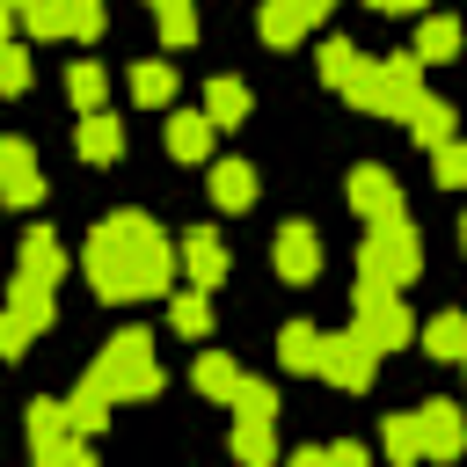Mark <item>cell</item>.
<instances>
[{
  "label": "cell",
  "instance_id": "5bb4252c",
  "mask_svg": "<svg viewBox=\"0 0 467 467\" xmlns=\"http://www.w3.org/2000/svg\"><path fill=\"white\" fill-rule=\"evenodd\" d=\"M182 270H190V285H204V292L226 277V248H219L212 226H190V234H182Z\"/></svg>",
  "mask_w": 467,
  "mask_h": 467
},
{
  "label": "cell",
  "instance_id": "ac0fdd59",
  "mask_svg": "<svg viewBox=\"0 0 467 467\" xmlns=\"http://www.w3.org/2000/svg\"><path fill=\"white\" fill-rule=\"evenodd\" d=\"M277 365L285 372H321V328L314 321H285L277 328Z\"/></svg>",
  "mask_w": 467,
  "mask_h": 467
},
{
  "label": "cell",
  "instance_id": "9a60e30c",
  "mask_svg": "<svg viewBox=\"0 0 467 467\" xmlns=\"http://www.w3.org/2000/svg\"><path fill=\"white\" fill-rule=\"evenodd\" d=\"M212 131H219L212 109H175V117H168V153H175V161H204V153H212Z\"/></svg>",
  "mask_w": 467,
  "mask_h": 467
},
{
  "label": "cell",
  "instance_id": "f35d334b",
  "mask_svg": "<svg viewBox=\"0 0 467 467\" xmlns=\"http://www.w3.org/2000/svg\"><path fill=\"white\" fill-rule=\"evenodd\" d=\"M379 15H409V7H423V0H372Z\"/></svg>",
  "mask_w": 467,
  "mask_h": 467
},
{
  "label": "cell",
  "instance_id": "5b68a950",
  "mask_svg": "<svg viewBox=\"0 0 467 467\" xmlns=\"http://www.w3.org/2000/svg\"><path fill=\"white\" fill-rule=\"evenodd\" d=\"M29 452H36V467H88L95 460V438H80L73 431V409L66 401H29Z\"/></svg>",
  "mask_w": 467,
  "mask_h": 467
},
{
  "label": "cell",
  "instance_id": "60d3db41",
  "mask_svg": "<svg viewBox=\"0 0 467 467\" xmlns=\"http://www.w3.org/2000/svg\"><path fill=\"white\" fill-rule=\"evenodd\" d=\"M460 248H467V212H460Z\"/></svg>",
  "mask_w": 467,
  "mask_h": 467
},
{
  "label": "cell",
  "instance_id": "4316f807",
  "mask_svg": "<svg viewBox=\"0 0 467 467\" xmlns=\"http://www.w3.org/2000/svg\"><path fill=\"white\" fill-rule=\"evenodd\" d=\"M131 102H146V109L175 102V66H168V58H146V66H131Z\"/></svg>",
  "mask_w": 467,
  "mask_h": 467
},
{
  "label": "cell",
  "instance_id": "836d02e7",
  "mask_svg": "<svg viewBox=\"0 0 467 467\" xmlns=\"http://www.w3.org/2000/svg\"><path fill=\"white\" fill-rule=\"evenodd\" d=\"M431 175H438L445 190H467V146H460V139H445V146H431Z\"/></svg>",
  "mask_w": 467,
  "mask_h": 467
},
{
  "label": "cell",
  "instance_id": "6da1fadb",
  "mask_svg": "<svg viewBox=\"0 0 467 467\" xmlns=\"http://www.w3.org/2000/svg\"><path fill=\"white\" fill-rule=\"evenodd\" d=\"M80 270H88L95 299H109V306H131V299H153V292H168V277H175V248H168V234H161L146 212H109V219L88 234V248H80Z\"/></svg>",
  "mask_w": 467,
  "mask_h": 467
},
{
  "label": "cell",
  "instance_id": "52a82bcc",
  "mask_svg": "<svg viewBox=\"0 0 467 467\" xmlns=\"http://www.w3.org/2000/svg\"><path fill=\"white\" fill-rule=\"evenodd\" d=\"M372 372H379V343L350 321L343 336H321V379L328 387H343V394H365L372 387Z\"/></svg>",
  "mask_w": 467,
  "mask_h": 467
},
{
  "label": "cell",
  "instance_id": "4dcf8cb0",
  "mask_svg": "<svg viewBox=\"0 0 467 467\" xmlns=\"http://www.w3.org/2000/svg\"><path fill=\"white\" fill-rule=\"evenodd\" d=\"M66 95H73V109H102V95H109V73H102L95 58H80V66L66 73Z\"/></svg>",
  "mask_w": 467,
  "mask_h": 467
},
{
  "label": "cell",
  "instance_id": "9c48e42d",
  "mask_svg": "<svg viewBox=\"0 0 467 467\" xmlns=\"http://www.w3.org/2000/svg\"><path fill=\"white\" fill-rule=\"evenodd\" d=\"M336 0H263V15H255V29H263V44H299V36H314L321 29V15H328Z\"/></svg>",
  "mask_w": 467,
  "mask_h": 467
},
{
  "label": "cell",
  "instance_id": "d4e9b609",
  "mask_svg": "<svg viewBox=\"0 0 467 467\" xmlns=\"http://www.w3.org/2000/svg\"><path fill=\"white\" fill-rule=\"evenodd\" d=\"M379 452H387V460H401V467H409V460H431V452H423V423H416V409L379 423Z\"/></svg>",
  "mask_w": 467,
  "mask_h": 467
},
{
  "label": "cell",
  "instance_id": "83f0119b",
  "mask_svg": "<svg viewBox=\"0 0 467 467\" xmlns=\"http://www.w3.org/2000/svg\"><path fill=\"white\" fill-rule=\"evenodd\" d=\"M452 51H460V22H452V15H423V29H416V58L438 66V58H452Z\"/></svg>",
  "mask_w": 467,
  "mask_h": 467
},
{
  "label": "cell",
  "instance_id": "cb8c5ba5",
  "mask_svg": "<svg viewBox=\"0 0 467 467\" xmlns=\"http://www.w3.org/2000/svg\"><path fill=\"white\" fill-rule=\"evenodd\" d=\"M234 460H248V467H263V460H277V438H270V416H234Z\"/></svg>",
  "mask_w": 467,
  "mask_h": 467
},
{
  "label": "cell",
  "instance_id": "ba28073f",
  "mask_svg": "<svg viewBox=\"0 0 467 467\" xmlns=\"http://www.w3.org/2000/svg\"><path fill=\"white\" fill-rule=\"evenodd\" d=\"M358 328H365L379 350H401V343H409V306L394 299L387 277H358Z\"/></svg>",
  "mask_w": 467,
  "mask_h": 467
},
{
  "label": "cell",
  "instance_id": "7c38bea8",
  "mask_svg": "<svg viewBox=\"0 0 467 467\" xmlns=\"http://www.w3.org/2000/svg\"><path fill=\"white\" fill-rule=\"evenodd\" d=\"M416 423H423V452H431V460H460V452H467V416H460L452 401H423Z\"/></svg>",
  "mask_w": 467,
  "mask_h": 467
},
{
  "label": "cell",
  "instance_id": "f546056e",
  "mask_svg": "<svg viewBox=\"0 0 467 467\" xmlns=\"http://www.w3.org/2000/svg\"><path fill=\"white\" fill-rule=\"evenodd\" d=\"M153 15H161V44H168V51H190V44H197V7H190V0H161Z\"/></svg>",
  "mask_w": 467,
  "mask_h": 467
},
{
  "label": "cell",
  "instance_id": "7402d4cb",
  "mask_svg": "<svg viewBox=\"0 0 467 467\" xmlns=\"http://www.w3.org/2000/svg\"><path fill=\"white\" fill-rule=\"evenodd\" d=\"M212 204L248 212V204H255V168H248V161H219V168H212Z\"/></svg>",
  "mask_w": 467,
  "mask_h": 467
},
{
  "label": "cell",
  "instance_id": "603a6c76",
  "mask_svg": "<svg viewBox=\"0 0 467 467\" xmlns=\"http://www.w3.org/2000/svg\"><path fill=\"white\" fill-rule=\"evenodd\" d=\"M190 379H197V394H212V401H234V387H241V379H248V372H241V365H234V358H226V350H204V358H197V372H190Z\"/></svg>",
  "mask_w": 467,
  "mask_h": 467
},
{
  "label": "cell",
  "instance_id": "d6a6232c",
  "mask_svg": "<svg viewBox=\"0 0 467 467\" xmlns=\"http://www.w3.org/2000/svg\"><path fill=\"white\" fill-rule=\"evenodd\" d=\"M66 15H73V0H29L15 22H22L29 36H66Z\"/></svg>",
  "mask_w": 467,
  "mask_h": 467
},
{
  "label": "cell",
  "instance_id": "7a4b0ae2",
  "mask_svg": "<svg viewBox=\"0 0 467 467\" xmlns=\"http://www.w3.org/2000/svg\"><path fill=\"white\" fill-rule=\"evenodd\" d=\"M365 117H394V124H409V109H416V95H423V58L416 51H394V58H372L350 88H343Z\"/></svg>",
  "mask_w": 467,
  "mask_h": 467
},
{
  "label": "cell",
  "instance_id": "74e56055",
  "mask_svg": "<svg viewBox=\"0 0 467 467\" xmlns=\"http://www.w3.org/2000/svg\"><path fill=\"white\" fill-rule=\"evenodd\" d=\"M328 460H336V467H365V445H358V438H336Z\"/></svg>",
  "mask_w": 467,
  "mask_h": 467
},
{
  "label": "cell",
  "instance_id": "e0dca14e",
  "mask_svg": "<svg viewBox=\"0 0 467 467\" xmlns=\"http://www.w3.org/2000/svg\"><path fill=\"white\" fill-rule=\"evenodd\" d=\"M22 277H44V285L66 277V248H58L51 226H29V234H22Z\"/></svg>",
  "mask_w": 467,
  "mask_h": 467
},
{
  "label": "cell",
  "instance_id": "484cf974",
  "mask_svg": "<svg viewBox=\"0 0 467 467\" xmlns=\"http://www.w3.org/2000/svg\"><path fill=\"white\" fill-rule=\"evenodd\" d=\"M423 350L445 358V365H460L467 358V314H431L423 321Z\"/></svg>",
  "mask_w": 467,
  "mask_h": 467
},
{
  "label": "cell",
  "instance_id": "3957f363",
  "mask_svg": "<svg viewBox=\"0 0 467 467\" xmlns=\"http://www.w3.org/2000/svg\"><path fill=\"white\" fill-rule=\"evenodd\" d=\"M88 379H95L102 394H117V401H146V394H161V358H153V336H146V328L109 336V343H102V358L88 365Z\"/></svg>",
  "mask_w": 467,
  "mask_h": 467
},
{
  "label": "cell",
  "instance_id": "277c9868",
  "mask_svg": "<svg viewBox=\"0 0 467 467\" xmlns=\"http://www.w3.org/2000/svg\"><path fill=\"white\" fill-rule=\"evenodd\" d=\"M358 270L365 277H387V285H409L416 270H423V241H416V226L394 212V219H372V234H365V248H358Z\"/></svg>",
  "mask_w": 467,
  "mask_h": 467
},
{
  "label": "cell",
  "instance_id": "2e32d148",
  "mask_svg": "<svg viewBox=\"0 0 467 467\" xmlns=\"http://www.w3.org/2000/svg\"><path fill=\"white\" fill-rule=\"evenodd\" d=\"M80 161H117L124 153V124L109 117V109H80Z\"/></svg>",
  "mask_w": 467,
  "mask_h": 467
},
{
  "label": "cell",
  "instance_id": "e575fe53",
  "mask_svg": "<svg viewBox=\"0 0 467 467\" xmlns=\"http://www.w3.org/2000/svg\"><path fill=\"white\" fill-rule=\"evenodd\" d=\"M226 409H234V416H277V394H270V387H263V379H241V387H234V401H226Z\"/></svg>",
  "mask_w": 467,
  "mask_h": 467
},
{
  "label": "cell",
  "instance_id": "f1b7e54d",
  "mask_svg": "<svg viewBox=\"0 0 467 467\" xmlns=\"http://www.w3.org/2000/svg\"><path fill=\"white\" fill-rule=\"evenodd\" d=\"M168 328H175V336H204V328H212V299H204V285H190V292L168 299Z\"/></svg>",
  "mask_w": 467,
  "mask_h": 467
},
{
  "label": "cell",
  "instance_id": "1f68e13d",
  "mask_svg": "<svg viewBox=\"0 0 467 467\" xmlns=\"http://www.w3.org/2000/svg\"><path fill=\"white\" fill-rule=\"evenodd\" d=\"M204 109H212V124H241V117H248V88L219 73V80L204 88Z\"/></svg>",
  "mask_w": 467,
  "mask_h": 467
},
{
  "label": "cell",
  "instance_id": "ab89813d",
  "mask_svg": "<svg viewBox=\"0 0 467 467\" xmlns=\"http://www.w3.org/2000/svg\"><path fill=\"white\" fill-rule=\"evenodd\" d=\"M0 7H7V15H22V7H29V0H0Z\"/></svg>",
  "mask_w": 467,
  "mask_h": 467
},
{
  "label": "cell",
  "instance_id": "8fae6325",
  "mask_svg": "<svg viewBox=\"0 0 467 467\" xmlns=\"http://www.w3.org/2000/svg\"><path fill=\"white\" fill-rule=\"evenodd\" d=\"M270 263H277V277H292V285H306V277H321V241H314V226H277V248H270Z\"/></svg>",
  "mask_w": 467,
  "mask_h": 467
},
{
  "label": "cell",
  "instance_id": "8992f818",
  "mask_svg": "<svg viewBox=\"0 0 467 467\" xmlns=\"http://www.w3.org/2000/svg\"><path fill=\"white\" fill-rule=\"evenodd\" d=\"M51 292H58V285H44V277H22V270H15L7 321H0V358H22V350H29V336H36V328H51V314H58V306H51Z\"/></svg>",
  "mask_w": 467,
  "mask_h": 467
},
{
  "label": "cell",
  "instance_id": "b9f144b4",
  "mask_svg": "<svg viewBox=\"0 0 467 467\" xmlns=\"http://www.w3.org/2000/svg\"><path fill=\"white\" fill-rule=\"evenodd\" d=\"M153 7H161V0H153Z\"/></svg>",
  "mask_w": 467,
  "mask_h": 467
},
{
  "label": "cell",
  "instance_id": "44dd1931",
  "mask_svg": "<svg viewBox=\"0 0 467 467\" xmlns=\"http://www.w3.org/2000/svg\"><path fill=\"white\" fill-rule=\"evenodd\" d=\"M409 139H416V146H445V139H452V102H445V95H416Z\"/></svg>",
  "mask_w": 467,
  "mask_h": 467
},
{
  "label": "cell",
  "instance_id": "7bdbcfd3",
  "mask_svg": "<svg viewBox=\"0 0 467 467\" xmlns=\"http://www.w3.org/2000/svg\"><path fill=\"white\" fill-rule=\"evenodd\" d=\"M460 365H467V358H460Z\"/></svg>",
  "mask_w": 467,
  "mask_h": 467
},
{
  "label": "cell",
  "instance_id": "d590c367",
  "mask_svg": "<svg viewBox=\"0 0 467 467\" xmlns=\"http://www.w3.org/2000/svg\"><path fill=\"white\" fill-rule=\"evenodd\" d=\"M102 22H109V7H102V0H73V15H66V36L95 44V36H102Z\"/></svg>",
  "mask_w": 467,
  "mask_h": 467
},
{
  "label": "cell",
  "instance_id": "d6986e66",
  "mask_svg": "<svg viewBox=\"0 0 467 467\" xmlns=\"http://www.w3.org/2000/svg\"><path fill=\"white\" fill-rule=\"evenodd\" d=\"M66 409H73V431H80V438H102V431H109V409H117V394H102L95 379H80V387L66 394Z\"/></svg>",
  "mask_w": 467,
  "mask_h": 467
},
{
  "label": "cell",
  "instance_id": "ffe728a7",
  "mask_svg": "<svg viewBox=\"0 0 467 467\" xmlns=\"http://www.w3.org/2000/svg\"><path fill=\"white\" fill-rule=\"evenodd\" d=\"M314 66H321V80H328V88H336V95H343V88H350V80H358V73H365V66H372V58H365V51H358V44H350V36H328V44H321V58H314Z\"/></svg>",
  "mask_w": 467,
  "mask_h": 467
},
{
  "label": "cell",
  "instance_id": "30bf717a",
  "mask_svg": "<svg viewBox=\"0 0 467 467\" xmlns=\"http://www.w3.org/2000/svg\"><path fill=\"white\" fill-rule=\"evenodd\" d=\"M343 197H350V212H358V219H394V212H401V182H394L379 161L350 168V175H343Z\"/></svg>",
  "mask_w": 467,
  "mask_h": 467
},
{
  "label": "cell",
  "instance_id": "4fadbf2b",
  "mask_svg": "<svg viewBox=\"0 0 467 467\" xmlns=\"http://www.w3.org/2000/svg\"><path fill=\"white\" fill-rule=\"evenodd\" d=\"M0 197H7V204H36V197H44V175H36L29 139H7V146H0Z\"/></svg>",
  "mask_w": 467,
  "mask_h": 467
},
{
  "label": "cell",
  "instance_id": "8d00e7d4",
  "mask_svg": "<svg viewBox=\"0 0 467 467\" xmlns=\"http://www.w3.org/2000/svg\"><path fill=\"white\" fill-rule=\"evenodd\" d=\"M0 88H7V95H22V88H29V51H22V44H7V51H0Z\"/></svg>",
  "mask_w": 467,
  "mask_h": 467
}]
</instances>
